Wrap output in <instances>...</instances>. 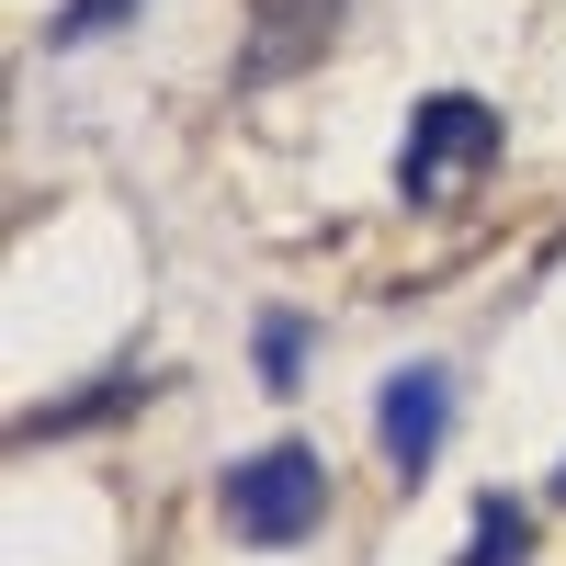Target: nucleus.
I'll use <instances>...</instances> for the list:
<instances>
[{
  "label": "nucleus",
  "mask_w": 566,
  "mask_h": 566,
  "mask_svg": "<svg viewBox=\"0 0 566 566\" xmlns=\"http://www.w3.org/2000/svg\"><path fill=\"white\" fill-rule=\"evenodd\" d=\"M555 488H566V464H555Z\"/></svg>",
  "instance_id": "7"
},
{
  "label": "nucleus",
  "mask_w": 566,
  "mask_h": 566,
  "mask_svg": "<svg viewBox=\"0 0 566 566\" xmlns=\"http://www.w3.org/2000/svg\"><path fill=\"white\" fill-rule=\"evenodd\" d=\"M136 12V0H69V12H57V45H91V34H114Z\"/></svg>",
  "instance_id": "6"
},
{
  "label": "nucleus",
  "mask_w": 566,
  "mask_h": 566,
  "mask_svg": "<svg viewBox=\"0 0 566 566\" xmlns=\"http://www.w3.org/2000/svg\"><path fill=\"white\" fill-rule=\"evenodd\" d=\"M328 522V464L306 442H272L250 464H227V533L239 544H306Z\"/></svg>",
  "instance_id": "2"
},
{
  "label": "nucleus",
  "mask_w": 566,
  "mask_h": 566,
  "mask_svg": "<svg viewBox=\"0 0 566 566\" xmlns=\"http://www.w3.org/2000/svg\"><path fill=\"white\" fill-rule=\"evenodd\" d=\"M488 170H499V103H476V91H431V103L408 114L397 193L419 216H453L464 193H488Z\"/></svg>",
  "instance_id": "1"
},
{
  "label": "nucleus",
  "mask_w": 566,
  "mask_h": 566,
  "mask_svg": "<svg viewBox=\"0 0 566 566\" xmlns=\"http://www.w3.org/2000/svg\"><path fill=\"white\" fill-rule=\"evenodd\" d=\"M250 363H261V386L283 397V386L306 374V317H283V306H272V317H261V340H250Z\"/></svg>",
  "instance_id": "5"
},
{
  "label": "nucleus",
  "mask_w": 566,
  "mask_h": 566,
  "mask_svg": "<svg viewBox=\"0 0 566 566\" xmlns=\"http://www.w3.org/2000/svg\"><path fill=\"white\" fill-rule=\"evenodd\" d=\"M533 555V510L510 499V488H488L476 499V544H464V566H522Z\"/></svg>",
  "instance_id": "4"
},
{
  "label": "nucleus",
  "mask_w": 566,
  "mask_h": 566,
  "mask_svg": "<svg viewBox=\"0 0 566 566\" xmlns=\"http://www.w3.org/2000/svg\"><path fill=\"white\" fill-rule=\"evenodd\" d=\"M374 431H386V464H397V476H431V453H442V431H453V374H442V363L386 374Z\"/></svg>",
  "instance_id": "3"
}]
</instances>
